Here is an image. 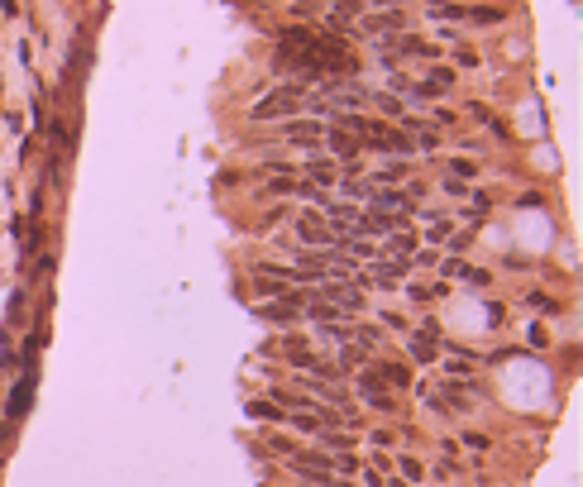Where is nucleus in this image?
Returning <instances> with one entry per match:
<instances>
[{
  "instance_id": "obj_1",
  "label": "nucleus",
  "mask_w": 583,
  "mask_h": 487,
  "mask_svg": "<svg viewBox=\"0 0 583 487\" xmlns=\"http://www.w3.org/2000/svg\"><path fill=\"white\" fill-rule=\"evenodd\" d=\"M297 111H306V86H297V81H287V86H278V91L258 96L249 106L253 120H297Z\"/></svg>"
},
{
  "instance_id": "obj_2",
  "label": "nucleus",
  "mask_w": 583,
  "mask_h": 487,
  "mask_svg": "<svg viewBox=\"0 0 583 487\" xmlns=\"http://www.w3.org/2000/svg\"><path fill=\"white\" fill-rule=\"evenodd\" d=\"M315 301H330L335 311H345V315L363 311V297H359V287H345V282H330V287H320V292H315Z\"/></svg>"
},
{
  "instance_id": "obj_3",
  "label": "nucleus",
  "mask_w": 583,
  "mask_h": 487,
  "mask_svg": "<svg viewBox=\"0 0 583 487\" xmlns=\"http://www.w3.org/2000/svg\"><path fill=\"white\" fill-rule=\"evenodd\" d=\"M297 235L306 239V244H315V249H330L335 235H330V225L320 220L315 210H301V220H297Z\"/></svg>"
},
{
  "instance_id": "obj_4",
  "label": "nucleus",
  "mask_w": 583,
  "mask_h": 487,
  "mask_svg": "<svg viewBox=\"0 0 583 487\" xmlns=\"http://www.w3.org/2000/svg\"><path fill=\"white\" fill-rule=\"evenodd\" d=\"M402 24H407V15H402V10H378V15H368V19H363V29H359V34H373V39H392V34L402 29Z\"/></svg>"
},
{
  "instance_id": "obj_5",
  "label": "nucleus",
  "mask_w": 583,
  "mask_h": 487,
  "mask_svg": "<svg viewBox=\"0 0 583 487\" xmlns=\"http://www.w3.org/2000/svg\"><path fill=\"white\" fill-rule=\"evenodd\" d=\"M29 401H34V373H24V377L15 382V392H10V401H5V416H10V421H19V416L29 411Z\"/></svg>"
},
{
  "instance_id": "obj_6",
  "label": "nucleus",
  "mask_w": 583,
  "mask_h": 487,
  "mask_svg": "<svg viewBox=\"0 0 583 487\" xmlns=\"http://www.w3.org/2000/svg\"><path fill=\"white\" fill-rule=\"evenodd\" d=\"M283 139L287 143H306V148H311V143H320V125H315V120H287Z\"/></svg>"
},
{
  "instance_id": "obj_7",
  "label": "nucleus",
  "mask_w": 583,
  "mask_h": 487,
  "mask_svg": "<svg viewBox=\"0 0 583 487\" xmlns=\"http://www.w3.org/2000/svg\"><path fill=\"white\" fill-rule=\"evenodd\" d=\"M330 153H335V158H345V163H354V158L363 153V143L354 139L349 129H340V125H335V129H330Z\"/></svg>"
},
{
  "instance_id": "obj_8",
  "label": "nucleus",
  "mask_w": 583,
  "mask_h": 487,
  "mask_svg": "<svg viewBox=\"0 0 583 487\" xmlns=\"http://www.w3.org/2000/svg\"><path fill=\"white\" fill-rule=\"evenodd\" d=\"M373 210H392V215H407V210H411V196H402V191H392V187H378V196H373Z\"/></svg>"
},
{
  "instance_id": "obj_9",
  "label": "nucleus",
  "mask_w": 583,
  "mask_h": 487,
  "mask_svg": "<svg viewBox=\"0 0 583 487\" xmlns=\"http://www.w3.org/2000/svg\"><path fill=\"white\" fill-rule=\"evenodd\" d=\"M330 235H354V225H359V210L354 205H330Z\"/></svg>"
},
{
  "instance_id": "obj_10",
  "label": "nucleus",
  "mask_w": 583,
  "mask_h": 487,
  "mask_svg": "<svg viewBox=\"0 0 583 487\" xmlns=\"http://www.w3.org/2000/svg\"><path fill=\"white\" fill-rule=\"evenodd\" d=\"M311 43H315V29H301V24L278 34V48H301V53H311Z\"/></svg>"
},
{
  "instance_id": "obj_11",
  "label": "nucleus",
  "mask_w": 583,
  "mask_h": 487,
  "mask_svg": "<svg viewBox=\"0 0 583 487\" xmlns=\"http://www.w3.org/2000/svg\"><path fill=\"white\" fill-rule=\"evenodd\" d=\"M368 373H373V382L382 377L387 387H407V382H411V373L402 368V363H382V368H368Z\"/></svg>"
},
{
  "instance_id": "obj_12",
  "label": "nucleus",
  "mask_w": 583,
  "mask_h": 487,
  "mask_svg": "<svg viewBox=\"0 0 583 487\" xmlns=\"http://www.w3.org/2000/svg\"><path fill=\"white\" fill-rule=\"evenodd\" d=\"M258 315H263V320H273V325H297V311H292V306H283V301L258 306Z\"/></svg>"
},
{
  "instance_id": "obj_13",
  "label": "nucleus",
  "mask_w": 583,
  "mask_h": 487,
  "mask_svg": "<svg viewBox=\"0 0 583 487\" xmlns=\"http://www.w3.org/2000/svg\"><path fill=\"white\" fill-rule=\"evenodd\" d=\"M306 182H315V187H330V182H335V163L311 158V163H306Z\"/></svg>"
},
{
  "instance_id": "obj_14",
  "label": "nucleus",
  "mask_w": 583,
  "mask_h": 487,
  "mask_svg": "<svg viewBox=\"0 0 583 487\" xmlns=\"http://www.w3.org/2000/svg\"><path fill=\"white\" fill-rule=\"evenodd\" d=\"M249 416H253V421H283V411H278V401H273V396L249 401Z\"/></svg>"
},
{
  "instance_id": "obj_15",
  "label": "nucleus",
  "mask_w": 583,
  "mask_h": 487,
  "mask_svg": "<svg viewBox=\"0 0 583 487\" xmlns=\"http://www.w3.org/2000/svg\"><path fill=\"white\" fill-rule=\"evenodd\" d=\"M464 19H473V24H497V19H502V10H492V5H478V10H464Z\"/></svg>"
},
{
  "instance_id": "obj_16",
  "label": "nucleus",
  "mask_w": 583,
  "mask_h": 487,
  "mask_svg": "<svg viewBox=\"0 0 583 487\" xmlns=\"http://www.w3.org/2000/svg\"><path fill=\"white\" fill-rule=\"evenodd\" d=\"M287 191H297V182H292V177H273V182H268V187H263V196H287Z\"/></svg>"
},
{
  "instance_id": "obj_17",
  "label": "nucleus",
  "mask_w": 583,
  "mask_h": 487,
  "mask_svg": "<svg viewBox=\"0 0 583 487\" xmlns=\"http://www.w3.org/2000/svg\"><path fill=\"white\" fill-rule=\"evenodd\" d=\"M373 106H378L382 115H392V120H402V101H397V96H373Z\"/></svg>"
},
{
  "instance_id": "obj_18",
  "label": "nucleus",
  "mask_w": 583,
  "mask_h": 487,
  "mask_svg": "<svg viewBox=\"0 0 583 487\" xmlns=\"http://www.w3.org/2000/svg\"><path fill=\"white\" fill-rule=\"evenodd\" d=\"M363 5H368V0H335V15H340V19H354Z\"/></svg>"
},
{
  "instance_id": "obj_19",
  "label": "nucleus",
  "mask_w": 583,
  "mask_h": 487,
  "mask_svg": "<svg viewBox=\"0 0 583 487\" xmlns=\"http://www.w3.org/2000/svg\"><path fill=\"white\" fill-rule=\"evenodd\" d=\"M368 406H373V411H392V396L378 392V387H368Z\"/></svg>"
},
{
  "instance_id": "obj_20",
  "label": "nucleus",
  "mask_w": 583,
  "mask_h": 487,
  "mask_svg": "<svg viewBox=\"0 0 583 487\" xmlns=\"http://www.w3.org/2000/svg\"><path fill=\"white\" fill-rule=\"evenodd\" d=\"M526 301H531V306H540V311H559V301H554V297H545V292H531Z\"/></svg>"
},
{
  "instance_id": "obj_21",
  "label": "nucleus",
  "mask_w": 583,
  "mask_h": 487,
  "mask_svg": "<svg viewBox=\"0 0 583 487\" xmlns=\"http://www.w3.org/2000/svg\"><path fill=\"white\" fill-rule=\"evenodd\" d=\"M354 339H359V344H368V349H373V344H378V339H382V330H373V325H363V330H354Z\"/></svg>"
},
{
  "instance_id": "obj_22",
  "label": "nucleus",
  "mask_w": 583,
  "mask_h": 487,
  "mask_svg": "<svg viewBox=\"0 0 583 487\" xmlns=\"http://www.w3.org/2000/svg\"><path fill=\"white\" fill-rule=\"evenodd\" d=\"M469 177H478V163H459L455 158V182H469Z\"/></svg>"
},
{
  "instance_id": "obj_23",
  "label": "nucleus",
  "mask_w": 583,
  "mask_h": 487,
  "mask_svg": "<svg viewBox=\"0 0 583 487\" xmlns=\"http://www.w3.org/2000/svg\"><path fill=\"white\" fill-rule=\"evenodd\" d=\"M392 249H397V253H411V249H416V239H411V235H402V230H397V235H392Z\"/></svg>"
},
{
  "instance_id": "obj_24",
  "label": "nucleus",
  "mask_w": 583,
  "mask_h": 487,
  "mask_svg": "<svg viewBox=\"0 0 583 487\" xmlns=\"http://www.w3.org/2000/svg\"><path fill=\"white\" fill-rule=\"evenodd\" d=\"M526 339H531V344H536V349H545V344H550V334L540 330V325H531V330H526Z\"/></svg>"
},
{
  "instance_id": "obj_25",
  "label": "nucleus",
  "mask_w": 583,
  "mask_h": 487,
  "mask_svg": "<svg viewBox=\"0 0 583 487\" xmlns=\"http://www.w3.org/2000/svg\"><path fill=\"white\" fill-rule=\"evenodd\" d=\"M345 191H349V196H359V201H363V196H373V187H368V182H345Z\"/></svg>"
},
{
  "instance_id": "obj_26",
  "label": "nucleus",
  "mask_w": 583,
  "mask_h": 487,
  "mask_svg": "<svg viewBox=\"0 0 583 487\" xmlns=\"http://www.w3.org/2000/svg\"><path fill=\"white\" fill-rule=\"evenodd\" d=\"M325 444H330V449H340V454H349V435H325Z\"/></svg>"
},
{
  "instance_id": "obj_27",
  "label": "nucleus",
  "mask_w": 583,
  "mask_h": 487,
  "mask_svg": "<svg viewBox=\"0 0 583 487\" xmlns=\"http://www.w3.org/2000/svg\"><path fill=\"white\" fill-rule=\"evenodd\" d=\"M402 478H421V463L416 458H402Z\"/></svg>"
},
{
  "instance_id": "obj_28",
  "label": "nucleus",
  "mask_w": 583,
  "mask_h": 487,
  "mask_svg": "<svg viewBox=\"0 0 583 487\" xmlns=\"http://www.w3.org/2000/svg\"><path fill=\"white\" fill-rule=\"evenodd\" d=\"M411 263H416V267H435V253H430V249H421L416 258H411Z\"/></svg>"
},
{
  "instance_id": "obj_29",
  "label": "nucleus",
  "mask_w": 583,
  "mask_h": 487,
  "mask_svg": "<svg viewBox=\"0 0 583 487\" xmlns=\"http://www.w3.org/2000/svg\"><path fill=\"white\" fill-rule=\"evenodd\" d=\"M0 5H5V15H15V10H19V5H15V0H0Z\"/></svg>"
},
{
  "instance_id": "obj_30",
  "label": "nucleus",
  "mask_w": 583,
  "mask_h": 487,
  "mask_svg": "<svg viewBox=\"0 0 583 487\" xmlns=\"http://www.w3.org/2000/svg\"><path fill=\"white\" fill-rule=\"evenodd\" d=\"M378 5H387V10H397V0H378Z\"/></svg>"
}]
</instances>
